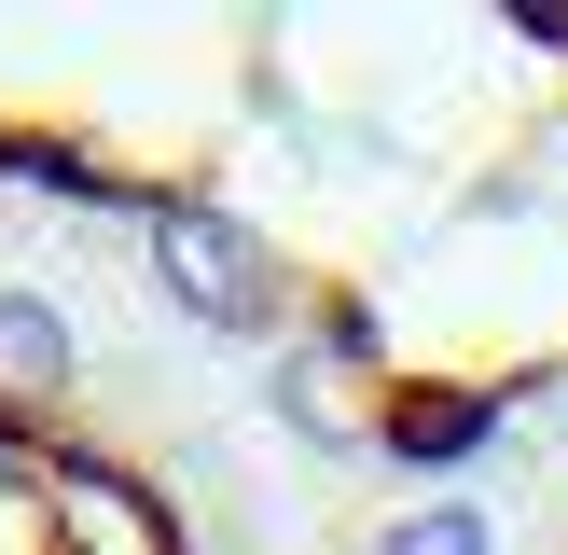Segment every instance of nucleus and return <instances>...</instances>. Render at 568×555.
Wrapping results in <instances>:
<instances>
[{"instance_id":"nucleus-1","label":"nucleus","mask_w":568,"mask_h":555,"mask_svg":"<svg viewBox=\"0 0 568 555\" xmlns=\"http://www.w3.org/2000/svg\"><path fill=\"white\" fill-rule=\"evenodd\" d=\"M0 194L209 278L388 472L568 403V0H0Z\"/></svg>"},{"instance_id":"nucleus-2","label":"nucleus","mask_w":568,"mask_h":555,"mask_svg":"<svg viewBox=\"0 0 568 555\" xmlns=\"http://www.w3.org/2000/svg\"><path fill=\"white\" fill-rule=\"evenodd\" d=\"M0 555H264L222 444L0 264Z\"/></svg>"}]
</instances>
